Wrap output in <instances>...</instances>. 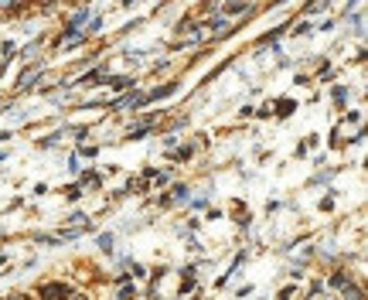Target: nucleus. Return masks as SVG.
Returning a JSON list of instances; mask_svg holds the SVG:
<instances>
[{
    "mask_svg": "<svg viewBox=\"0 0 368 300\" xmlns=\"http://www.w3.org/2000/svg\"><path fill=\"white\" fill-rule=\"evenodd\" d=\"M41 297L45 300H65L69 297V287H62V283H45V287H41Z\"/></svg>",
    "mask_w": 368,
    "mask_h": 300,
    "instance_id": "1",
    "label": "nucleus"
},
{
    "mask_svg": "<svg viewBox=\"0 0 368 300\" xmlns=\"http://www.w3.org/2000/svg\"><path fill=\"white\" fill-rule=\"evenodd\" d=\"M38 75H41V65H35V69H27V72L21 75V89H27V85H35V79H38Z\"/></svg>",
    "mask_w": 368,
    "mask_h": 300,
    "instance_id": "2",
    "label": "nucleus"
},
{
    "mask_svg": "<svg viewBox=\"0 0 368 300\" xmlns=\"http://www.w3.org/2000/svg\"><path fill=\"white\" fill-rule=\"evenodd\" d=\"M106 75V69H96V72H85V75H82L79 79V85H96V79H103Z\"/></svg>",
    "mask_w": 368,
    "mask_h": 300,
    "instance_id": "3",
    "label": "nucleus"
},
{
    "mask_svg": "<svg viewBox=\"0 0 368 300\" xmlns=\"http://www.w3.org/2000/svg\"><path fill=\"white\" fill-rule=\"evenodd\" d=\"M242 7H246V0H229V4H225V14H239Z\"/></svg>",
    "mask_w": 368,
    "mask_h": 300,
    "instance_id": "4",
    "label": "nucleus"
},
{
    "mask_svg": "<svg viewBox=\"0 0 368 300\" xmlns=\"http://www.w3.org/2000/svg\"><path fill=\"white\" fill-rule=\"evenodd\" d=\"M99 249H106V253L113 249V235H109V232H106V235H99Z\"/></svg>",
    "mask_w": 368,
    "mask_h": 300,
    "instance_id": "5",
    "label": "nucleus"
},
{
    "mask_svg": "<svg viewBox=\"0 0 368 300\" xmlns=\"http://www.w3.org/2000/svg\"><path fill=\"white\" fill-rule=\"evenodd\" d=\"M327 4H331V0H311V4H307V11H321V7H327Z\"/></svg>",
    "mask_w": 368,
    "mask_h": 300,
    "instance_id": "6",
    "label": "nucleus"
},
{
    "mask_svg": "<svg viewBox=\"0 0 368 300\" xmlns=\"http://www.w3.org/2000/svg\"><path fill=\"white\" fill-rule=\"evenodd\" d=\"M130 297H133V287H123V290H119V300H130Z\"/></svg>",
    "mask_w": 368,
    "mask_h": 300,
    "instance_id": "7",
    "label": "nucleus"
}]
</instances>
